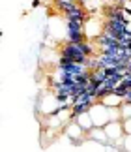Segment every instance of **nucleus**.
Wrapping results in <instances>:
<instances>
[{"label": "nucleus", "instance_id": "nucleus-6", "mask_svg": "<svg viewBox=\"0 0 131 152\" xmlns=\"http://www.w3.org/2000/svg\"><path fill=\"white\" fill-rule=\"evenodd\" d=\"M88 139L90 141H96V143H101V145H109V137H107V132H105V128H99V126H94L90 132L86 133Z\"/></svg>", "mask_w": 131, "mask_h": 152}, {"label": "nucleus", "instance_id": "nucleus-9", "mask_svg": "<svg viewBox=\"0 0 131 152\" xmlns=\"http://www.w3.org/2000/svg\"><path fill=\"white\" fill-rule=\"evenodd\" d=\"M120 116H122V120L131 118V103L129 102H124L120 105Z\"/></svg>", "mask_w": 131, "mask_h": 152}, {"label": "nucleus", "instance_id": "nucleus-11", "mask_svg": "<svg viewBox=\"0 0 131 152\" xmlns=\"http://www.w3.org/2000/svg\"><path fill=\"white\" fill-rule=\"evenodd\" d=\"M124 152H131V135H124Z\"/></svg>", "mask_w": 131, "mask_h": 152}, {"label": "nucleus", "instance_id": "nucleus-13", "mask_svg": "<svg viewBox=\"0 0 131 152\" xmlns=\"http://www.w3.org/2000/svg\"><path fill=\"white\" fill-rule=\"evenodd\" d=\"M124 102H129V103H131V90H129L127 94H126V98H124Z\"/></svg>", "mask_w": 131, "mask_h": 152}, {"label": "nucleus", "instance_id": "nucleus-15", "mask_svg": "<svg viewBox=\"0 0 131 152\" xmlns=\"http://www.w3.org/2000/svg\"><path fill=\"white\" fill-rule=\"evenodd\" d=\"M124 8H127V10L131 11V0H127V2H126V6H124Z\"/></svg>", "mask_w": 131, "mask_h": 152}, {"label": "nucleus", "instance_id": "nucleus-1", "mask_svg": "<svg viewBox=\"0 0 131 152\" xmlns=\"http://www.w3.org/2000/svg\"><path fill=\"white\" fill-rule=\"evenodd\" d=\"M90 115H92V120H94V126H99V128H105L109 122H116V120H122L120 116V107L114 109V107H107L101 102H96L90 109Z\"/></svg>", "mask_w": 131, "mask_h": 152}, {"label": "nucleus", "instance_id": "nucleus-8", "mask_svg": "<svg viewBox=\"0 0 131 152\" xmlns=\"http://www.w3.org/2000/svg\"><path fill=\"white\" fill-rule=\"evenodd\" d=\"M99 102L103 103V105H107V107H114V109H118V107L124 103V98H120L118 94H114V92H111V94H107L105 98H101Z\"/></svg>", "mask_w": 131, "mask_h": 152}, {"label": "nucleus", "instance_id": "nucleus-5", "mask_svg": "<svg viewBox=\"0 0 131 152\" xmlns=\"http://www.w3.org/2000/svg\"><path fill=\"white\" fill-rule=\"evenodd\" d=\"M103 25H105V23H98L94 17H90V19L84 23V34H86L88 38H90V36L98 38V36L103 34Z\"/></svg>", "mask_w": 131, "mask_h": 152}, {"label": "nucleus", "instance_id": "nucleus-4", "mask_svg": "<svg viewBox=\"0 0 131 152\" xmlns=\"http://www.w3.org/2000/svg\"><path fill=\"white\" fill-rule=\"evenodd\" d=\"M105 132H107V137H109L111 143H118L124 139V126H122V120H116V122H109L105 126Z\"/></svg>", "mask_w": 131, "mask_h": 152}, {"label": "nucleus", "instance_id": "nucleus-3", "mask_svg": "<svg viewBox=\"0 0 131 152\" xmlns=\"http://www.w3.org/2000/svg\"><path fill=\"white\" fill-rule=\"evenodd\" d=\"M64 133H66V137H68L73 145H81V141H82V139H84V135H86V132L82 130V128L77 124V122H73V120H71L69 124L64 128Z\"/></svg>", "mask_w": 131, "mask_h": 152}, {"label": "nucleus", "instance_id": "nucleus-14", "mask_svg": "<svg viewBox=\"0 0 131 152\" xmlns=\"http://www.w3.org/2000/svg\"><path fill=\"white\" fill-rule=\"evenodd\" d=\"M39 4H41V0H34V2H32V8H38Z\"/></svg>", "mask_w": 131, "mask_h": 152}, {"label": "nucleus", "instance_id": "nucleus-12", "mask_svg": "<svg viewBox=\"0 0 131 152\" xmlns=\"http://www.w3.org/2000/svg\"><path fill=\"white\" fill-rule=\"evenodd\" d=\"M122 19L126 23H131V11L127 8H122Z\"/></svg>", "mask_w": 131, "mask_h": 152}, {"label": "nucleus", "instance_id": "nucleus-7", "mask_svg": "<svg viewBox=\"0 0 131 152\" xmlns=\"http://www.w3.org/2000/svg\"><path fill=\"white\" fill-rule=\"evenodd\" d=\"M77 124H79L82 130H84L86 133L92 130L94 128V120H92V115H90V111H88V113H81V115H77L75 118H73Z\"/></svg>", "mask_w": 131, "mask_h": 152}, {"label": "nucleus", "instance_id": "nucleus-2", "mask_svg": "<svg viewBox=\"0 0 131 152\" xmlns=\"http://www.w3.org/2000/svg\"><path fill=\"white\" fill-rule=\"evenodd\" d=\"M60 56L68 58L71 62H77V64H88V58H90L82 53L79 43H71V42H66L60 47Z\"/></svg>", "mask_w": 131, "mask_h": 152}, {"label": "nucleus", "instance_id": "nucleus-16", "mask_svg": "<svg viewBox=\"0 0 131 152\" xmlns=\"http://www.w3.org/2000/svg\"><path fill=\"white\" fill-rule=\"evenodd\" d=\"M71 2H81V0H71Z\"/></svg>", "mask_w": 131, "mask_h": 152}, {"label": "nucleus", "instance_id": "nucleus-10", "mask_svg": "<svg viewBox=\"0 0 131 152\" xmlns=\"http://www.w3.org/2000/svg\"><path fill=\"white\" fill-rule=\"evenodd\" d=\"M122 126H124V133H126V135H131V118L122 120Z\"/></svg>", "mask_w": 131, "mask_h": 152}]
</instances>
